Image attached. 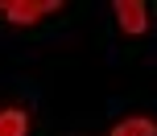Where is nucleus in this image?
Listing matches in <instances>:
<instances>
[{"instance_id":"nucleus-1","label":"nucleus","mask_w":157,"mask_h":136,"mask_svg":"<svg viewBox=\"0 0 157 136\" xmlns=\"http://www.w3.org/2000/svg\"><path fill=\"white\" fill-rule=\"evenodd\" d=\"M4 17L13 25H33V21H41V17H50V13H58V0H4Z\"/></svg>"},{"instance_id":"nucleus-2","label":"nucleus","mask_w":157,"mask_h":136,"mask_svg":"<svg viewBox=\"0 0 157 136\" xmlns=\"http://www.w3.org/2000/svg\"><path fill=\"white\" fill-rule=\"evenodd\" d=\"M116 17H120V29L124 33H145V25H149L141 0H116Z\"/></svg>"},{"instance_id":"nucleus-3","label":"nucleus","mask_w":157,"mask_h":136,"mask_svg":"<svg viewBox=\"0 0 157 136\" xmlns=\"http://www.w3.org/2000/svg\"><path fill=\"white\" fill-rule=\"evenodd\" d=\"M112 136H157V124L145 120V116H132V120L116 124V128H112Z\"/></svg>"},{"instance_id":"nucleus-4","label":"nucleus","mask_w":157,"mask_h":136,"mask_svg":"<svg viewBox=\"0 0 157 136\" xmlns=\"http://www.w3.org/2000/svg\"><path fill=\"white\" fill-rule=\"evenodd\" d=\"M25 132H29L25 112H0V136H25Z\"/></svg>"}]
</instances>
